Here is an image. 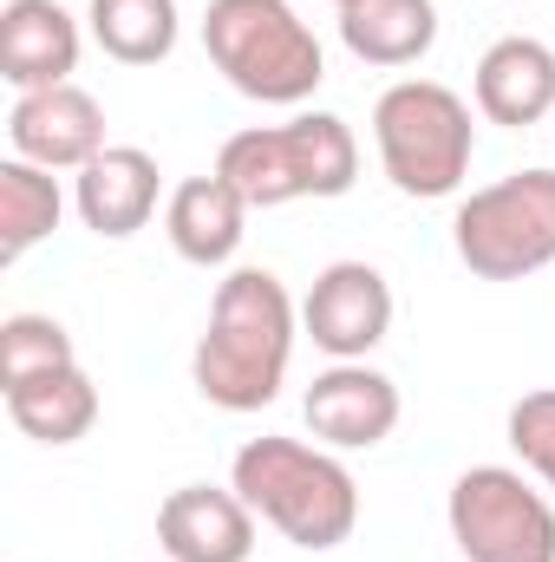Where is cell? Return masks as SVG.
<instances>
[{"instance_id":"obj_10","label":"cell","mask_w":555,"mask_h":562,"mask_svg":"<svg viewBox=\"0 0 555 562\" xmlns=\"http://www.w3.org/2000/svg\"><path fill=\"white\" fill-rule=\"evenodd\" d=\"M7 144H13V157H26L39 170H86L105 150V112L86 86L20 92L7 112Z\"/></svg>"},{"instance_id":"obj_6","label":"cell","mask_w":555,"mask_h":562,"mask_svg":"<svg viewBox=\"0 0 555 562\" xmlns=\"http://www.w3.org/2000/svg\"><path fill=\"white\" fill-rule=\"evenodd\" d=\"M451 249L477 281H523L555 262V170L530 164L471 190L451 216Z\"/></svg>"},{"instance_id":"obj_21","label":"cell","mask_w":555,"mask_h":562,"mask_svg":"<svg viewBox=\"0 0 555 562\" xmlns=\"http://www.w3.org/2000/svg\"><path fill=\"white\" fill-rule=\"evenodd\" d=\"M510 451L555 491V386H536L510 406Z\"/></svg>"},{"instance_id":"obj_4","label":"cell","mask_w":555,"mask_h":562,"mask_svg":"<svg viewBox=\"0 0 555 562\" xmlns=\"http://www.w3.org/2000/svg\"><path fill=\"white\" fill-rule=\"evenodd\" d=\"M216 170L249 196V210H281L301 196H347L360 177V138L333 112H301L287 125H256L216 150Z\"/></svg>"},{"instance_id":"obj_16","label":"cell","mask_w":555,"mask_h":562,"mask_svg":"<svg viewBox=\"0 0 555 562\" xmlns=\"http://www.w3.org/2000/svg\"><path fill=\"white\" fill-rule=\"evenodd\" d=\"M0 393H7L13 425H20L33 445H79V438L99 425V386L86 380V367L33 373V380H13V386H0Z\"/></svg>"},{"instance_id":"obj_11","label":"cell","mask_w":555,"mask_h":562,"mask_svg":"<svg viewBox=\"0 0 555 562\" xmlns=\"http://www.w3.org/2000/svg\"><path fill=\"white\" fill-rule=\"evenodd\" d=\"M157 543L170 562H249L256 557V510L242 491L183 484L157 504Z\"/></svg>"},{"instance_id":"obj_19","label":"cell","mask_w":555,"mask_h":562,"mask_svg":"<svg viewBox=\"0 0 555 562\" xmlns=\"http://www.w3.org/2000/svg\"><path fill=\"white\" fill-rule=\"evenodd\" d=\"M92 40L118 59V66H157L177 53V0H92Z\"/></svg>"},{"instance_id":"obj_9","label":"cell","mask_w":555,"mask_h":562,"mask_svg":"<svg viewBox=\"0 0 555 562\" xmlns=\"http://www.w3.org/2000/svg\"><path fill=\"white\" fill-rule=\"evenodd\" d=\"M399 413H406L399 386L380 367H366V360H333L327 373H314V386L301 400V419L327 451H373V445H386Z\"/></svg>"},{"instance_id":"obj_18","label":"cell","mask_w":555,"mask_h":562,"mask_svg":"<svg viewBox=\"0 0 555 562\" xmlns=\"http://www.w3.org/2000/svg\"><path fill=\"white\" fill-rule=\"evenodd\" d=\"M66 216V196H59V177L26 164V157H7L0 164V262H20L33 243H46Z\"/></svg>"},{"instance_id":"obj_12","label":"cell","mask_w":555,"mask_h":562,"mask_svg":"<svg viewBox=\"0 0 555 562\" xmlns=\"http://www.w3.org/2000/svg\"><path fill=\"white\" fill-rule=\"evenodd\" d=\"M157 190H163V177H157V157L150 150H138V144H105L79 170L72 203H79V223L92 236L125 243V236H138L144 223L157 216Z\"/></svg>"},{"instance_id":"obj_7","label":"cell","mask_w":555,"mask_h":562,"mask_svg":"<svg viewBox=\"0 0 555 562\" xmlns=\"http://www.w3.org/2000/svg\"><path fill=\"white\" fill-rule=\"evenodd\" d=\"M451 543L464 562H555L550 497L510 464H471L451 484Z\"/></svg>"},{"instance_id":"obj_8","label":"cell","mask_w":555,"mask_h":562,"mask_svg":"<svg viewBox=\"0 0 555 562\" xmlns=\"http://www.w3.org/2000/svg\"><path fill=\"white\" fill-rule=\"evenodd\" d=\"M301 327L327 360H366L393 334V281L373 262H327L301 301Z\"/></svg>"},{"instance_id":"obj_1","label":"cell","mask_w":555,"mask_h":562,"mask_svg":"<svg viewBox=\"0 0 555 562\" xmlns=\"http://www.w3.org/2000/svg\"><path fill=\"white\" fill-rule=\"evenodd\" d=\"M294 334H301V314H294L275 269H229L216 281L209 327H203L196 360H190L196 393L223 413L275 406L287 360H294Z\"/></svg>"},{"instance_id":"obj_13","label":"cell","mask_w":555,"mask_h":562,"mask_svg":"<svg viewBox=\"0 0 555 562\" xmlns=\"http://www.w3.org/2000/svg\"><path fill=\"white\" fill-rule=\"evenodd\" d=\"M0 72L13 92L72 86L79 72V20L59 0H7L0 7Z\"/></svg>"},{"instance_id":"obj_20","label":"cell","mask_w":555,"mask_h":562,"mask_svg":"<svg viewBox=\"0 0 555 562\" xmlns=\"http://www.w3.org/2000/svg\"><path fill=\"white\" fill-rule=\"evenodd\" d=\"M59 367H79V353L53 314H7L0 321V386L33 380V373H59Z\"/></svg>"},{"instance_id":"obj_2","label":"cell","mask_w":555,"mask_h":562,"mask_svg":"<svg viewBox=\"0 0 555 562\" xmlns=\"http://www.w3.org/2000/svg\"><path fill=\"white\" fill-rule=\"evenodd\" d=\"M229 484L242 491V504L281 530L294 550H340L360 524V484L353 471L327 451V445H301V438H249L229 464Z\"/></svg>"},{"instance_id":"obj_3","label":"cell","mask_w":555,"mask_h":562,"mask_svg":"<svg viewBox=\"0 0 555 562\" xmlns=\"http://www.w3.org/2000/svg\"><path fill=\"white\" fill-rule=\"evenodd\" d=\"M203 53L256 105H301L327 79L314 26L287 0H209Z\"/></svg>"},{"instance_id":"obj_14","label":"cell","mask_w":555,"mask_h":562,"mask_svg":"<svg viewBox=\"0 0 555 562\" xmlns=\"http://www.w3.org/2000/svg\"><path fill=\"white\" fill-rule=\"evenodd\" d=\"M163 236H170V249H177L183 262L223 269V262H236V249H242V236H249V196H242L223 170L183 177V183L170 190V203H163Z\"/></svg>"},{"instance_id":"obj_5","label":"cell","mask_w":555,"mask_h":562,"mask_svg":"<svg viewBox=\"0 0 555 562\" xmlns=\"http://www.w3.org/2000/svg\"><path fill=\"white\" fill-rule=\"evenodd\" d=\"M373 144H380V164H386L393 190L431 203V196H451L471 177L477 125H471V105L451 86L399 79L373 105Z\"/></svg>"},{"instance_id":"obj_22","label":"cell","mask_w":555,"mask_h":562,"mask_svg":"<svg viewBox=\"0 0 555 562\" xmlns=\"http://www.w3.org/2000/svg\"><path fill=\"white\" fill-rule=\"evenodd\" d=\"M333 7H353V0H333Z\"/></svg>"},{"instance_id":"obj_17","label":"cell","mask_w":555,"mask_h":562,"mask_svg":"<svg viewBox=\"0 0 555 562\" xmlns=\"http://www.w3.org/2000/svg\"><path fill=\"white\" fill-rule=\"evenodd\" d=\"M340 40L366 66H418L438 46V7L431 0H353L340 7Z\"/></svg>"},{"instance_id":"obj_15","label":"cell","mask_w":555,"mask_h":562,"mask_svg":"<svg viewBox=\"0 0 555 562\" xmlns=\"http://www.w3.org/2000/svg\"><path fill=\"white\" fill-rule=\"evenodd\" d=\"M477 112L490 125H510V132H530L555 112V53L530 33H510L497 40L484 59H477Z\"/></svg>"}]
</instances>
